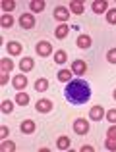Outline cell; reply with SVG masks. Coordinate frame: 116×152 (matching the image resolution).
<instances>
[{
  "instance_id": "1",
  "label": "cell",
  "mask_w": 116,
  "mask_h": 152,
  "mask_svg": "<svg viewBox=\"0 0 116 152\" xmlns=\"http://www.w3.org/2000/svg\"><path fill=\"white\" fill-rule=\"evenodd\" d=\"M64 98L74 106H81L91 98V85L85 79H72L64 89Z\"/></svg>"
},
{
  "instance_id": "2",
  "label": "cell",
  "mask_w": 116,
  "mask_h": 152,
  "mask_svg": "<svg viewBox=\"0 0 116 152\" xmlns=\"http://www.w3.org/2000/svg\"><path fill=\"white\" fill-rule=\"evenodd\" d=\"M52 15H54V19L60 23H66L68 19H70V8H66V6H56L54 8V12H52Z\"/></svg>"
},
{
  "instance_id": "3",
  "label": "cell",
  "mask_w": 116,
  "mask_h": 152,
  "mask_svg": "<svg viewBox=\"0 0 116 152\" xmlns=\"http://www.w3.org/2000/svg\"><path fill=\"white\" fill-rule=\"evenodd\" d=\"M35 52H37L41 58H47V56L52 54V45L49 41H39L37 46H35Z\"/></svg>"
},
{
  "instance_id": "4",
  "label": "cell",
  "mask_w": 116,
  "mask_h": 152,
  "mask_svg": "<svg viewBox=\"0 0 116 152\" xmlns=\"http://www.w3.org/2000/svg\"><path fill=\"white\" fill-rule=\"evenodd\" d=\"M35 15L31 14V12H25V14L19 15V25H21V29H33L35 27Z\"/></svg>"
},
{
  "instance_id": "5",
  "label": "cell",
  "mask_w": 116,
  "mask_h": 152,
  "mask_svg": "<svg viewBox=\"0 0 116 152\" xmlns=\"http://www.w3.org/2000/svg\"><path fill=\"white\" fill-rule=\"evenodd\" d=\"M74 131L78 135H87V133H89V121L83 119V118H78L74 121Z\"/></svg>"
},
{
  "instance_id": "6",
  "label": "cell",
  "mask_w": 116,
  "mask_h": 152,
  "mask_svg": "<svg viewBox=\"0 0 116 152\" xmlns=\"http://www.w3.org/2000/svg\"><path fill=\"white\" fill-rule=\"evenodd\" d=\"M35 110L41 112V114H49L52 110V102L49 98H41V100H37V104H35Z\"/></svg>"
},
{
  "instance_id": "7",
  "label": "cell",
  "mask_w": 116,
  "mask_h": 152,
  "mask_svg": "<svg viewBox=\"0 0 116 152\" xmlns=\"http://www.w3.org/2000/svg\"><path fill=\"white\" fill-rule=\"evenodd\" d=\"M75 45H78V48L87 50V48H91L93 41H91V37H89V35H79V37L75 39Z\"/></svg>"
},
{
  "instance_id": "8",
  "label": "cell",
  "mask_w": 116,
  "mask_h": 152,
  "mask_svg": "<svg viewBox=\"0 0 116 152\" xmlns=\"http://www.w3.org/2000/svg\"><path fill=\"white\" fill-rule=\"evenodd\" d=\"M85 71H87V64L83 62V60H75V62H72V73L85 75Z\"/></svg>"
},
{
  "instance_id": "9",
  "label": "cell",
  "mask_w": 116,
  "mask_h": 152,
  "mask_svg": "<svg viewBox=\"0 0 116 152\" xmlns=\"http://www.w3.org/2000/svg\"><path fill=\"white\" fill-rule=\"evenodd\" d=\"M83 12H85V4H83L81 0H72V2H70V14L81 15Z\"/></svg>"
},
{
  "instance_id": "10",
  "label": "cell",
  "mask_w": 116,
  "mask_h": 152,
  "mask_svg": "<svg viewBox=\"0 0 116 152\" xmlns=\"http://www.w3.org/2000/svg\"><path fill=\"white\" fill-rule=\"evenodd\" d=\"M89 118L93 119V121H101V119L105 118V108L99 106V104H97V106H93L89 110Z\"/></svg>"
},
{
  "instance_id": "11",
  "label": "cell",
  "mask_w": 116,
  "mask_h": 152,
  "mask_svg": "<svg viewBox=\"0 0 116 152\" xmlns=\"http://www.w3.org/2000/svg\"><path fill=\"white\" fill-rule=\"evenodd\" d=\"M91 10H93L95 14H105V12H109V2H106V0H95V2L91 4Z\"/></svg>"
},
{
  "instance_id": "12",
  "label": "cell",
  "mask_w": 116,
  "mask_h": 152,
  "mask_svg": "<svg viewBox=\"0 0 116 152\" xmlns=\"http://www.w3.org/2000/svg\"><path fill=\"white\" fill-rule=\"evenodd\" d=\"M19 129H21V133H23V135H31V133H35L37 125H35V121H33V119H25V121H21Z\"/></svg>"
},
{
  "instance_id": "13",
  "label": "cell",
  "mask_w": 116,
  "mask_h": 152,
  "mask_svg": "<svg viewBox=\"0 0 116 152\" xmlns=\"http://www.w3.org/2000/svg\"><path fill=\"white\" fill-rule=\"evenodd\" d=\"M12 85H14V87H16L18 91H23V89L27 87V77H25L23 73L16 75V77H14V81H12Z\"/></svg>"
},
{
  "instance_id": "14",
  "label": "cell",
  "mask_w": 116,
  "mask_h": 152,
  "mask_svg": "<svg viewBox=\"0 0 116 152\" xmlns=\"http://www.w3.org/2000/svg\"><path fill=\"white\" fill-rule=\"evenodd\" d=\"M6 50H8V54H12V56H19L21 54V45H19L18 41H10L6 45Z\"/></svg>"
},
{
  "instance_id": "15",
  "label": "cell",
  "mask_w": 116,
  "mask_h": 152,
  "mask_svg": "<svg viewBox=\"0 0 116 152\" xmlns=\"http://www.w3.org/2000/svg\"><path fill=\"white\" fill-rule=\"evenodd\" d=\"M70 146H72V139H70V137L62 135V137L56 139V148H58V150H68Z\"/></svg>"
},
{
  "instance_id": "16",
  "label": "cell",
  "mask_w": 116,
  "mask_h": 152,
  "mask_svg": "<svg viewBox=\"0 0 116 152\" xmlns=\"http://www.w3.org/2000/svg\"><path fill=\"white\" fill-rule=\"evenodd\" d=\"M35 67V62H33V58H23L21 62H19V69H21V73H27V71H31Z\"/></svg>"
},
{
  "instance_id": "17",
  "label": "cell",
  "mask_w": 116,
  "mask_h": 152,
  "mask_svg": "<svg viewBox=\"0 0 116 152\" xmlns=\"http://www.w3.org/2000/svg\"><path fill=\"white\" fill-rule=\"evenodd\" d=\"M68 33H70V27H68L66 23H60L56 29H54V37L56 39H66Z\"/></svg>"
},
{
  "instance_id": "18",
  "label": "cell",
  "mask_w": 116,
  "mask_h": 152,
  "mask_svg": "<svg viewBox=\"0 0 116 152\" xmlns=\"http://www.w3.org/2000/svg\"><path fill=\"white\" fill-rule=\"evenodd\" d=\"M35 91H37V93H45L47 89H49V81H47L45 77H39L37 81H35Z\"/></svg>"
},
{
  "instance_id": "19",
  "label": "cell",
  "mask_w": 116,
  "mask_h": 152,
  "mask_svg": "<svg viewBox=\"0 0 116 152\" xmlns=\"http://www.w3.org/2000/svg\"><path fill=\"white\" fill-rule=\"evenodd\" d=\"M56 77H58V81H62V83H70L72 81V69H60L56 73Z\"/></svg>"
},
{
  "instance_id": "20",
  "label": "cell",
  "mask_w": 116,
  "mask_h": 152,
  "mask_svg": "<svg viewBox=\"0 0 116 152\" xmlns=\"http://www.w3.org/2000/svg\"><path fill=\"white\" fill-rule=\"evenodd\" d=\"M45 0H31L29 2V8H31V12H43L45 10Z\"/></svg>"
},
{
  "instance_id": "21",
  "label": "cell",
  "mask_w": 116,
  "mask_h": 152,
  "mask_svg": "<svg viewBox=\"0 0 116 152\" xmlns=\"http://www.w3.org/2000/svg\"><path fill=\"white\" fill-rule=\"evenodd\" d=\"M0 25H2V29H10V27L14 25V18H12L10 14H4L2 19H0Z\"/></svg>"
},
{
  "instance_id": "22",
  "label": "cell",
  "mask_w": 116,
  "mask_h": 152,
  "mask_svg": "<svg viewBox=\"0 0 116 152\" xmlns=\"http://www.w3.org/2000/svg\"><path fill=\"white\" fill-rule=\"evenodd\" d=\"M66 60H68V54H66L64 50H58V52H54V64L62 66V64H66Z\"/></svg>"
},
{
  "instance_id": "23",
  "label": "cell",
  "mask_w": 116,
  "mask_h": 152,
  "mask_svg": "<svg viewBox=\"0 0 116 152\" xmlns=\"http://www.w3.org/2000/svg\"><path fill=\"white\" fill-rule=\"evenodd\" d=\"M16 102H18L19 106H27V104H29V94L27 93H18L16 94Z\"/></svg>"
},
{
  "instance_id": "24",
  "label": "cell",
  "mask_w": 116,
  "mask_h": 152,
  "mask_svg": "<svg viewBox=\"0 0 116 152\" xmlns=\"http://www.w3.org/2000/svg\"><path fill=\"white\" fill-rule=\"evenodd\" d=\"M2 10L6 12V14H10L12 10H16V2L14 0H2Z\"/></svg>"
},
{
  "instance_id": "25",
  "label": "cell",
  "mask_w": 116,
  "mask_h": 152,
  "mask_svg": "<svg viewBox=\"0 0 116 152\" xmlns=\"http://www.w3.org/2000/svg\"><path fill=\"white\" fill-rule=\"evenodd\" d=\"M0 67H2V71H10L12 67H14V62H12L10 58H2L0 60Z\"/></svg>"
},
{
  "instance_id": "26",
  "label": "cell",
  "mask_w": 116,
  "mask_h": 152,
  "mask_svg": "<svg viewBox=\"0 0 116 152\" xmlns=\"http://www.w3.org/2000/svg\"><path fill=\"white\" fill-rule=\"evenodd\" d=\"M106 21H109L110 25H116V8H109V12H106Z\"/></svg>"
},
{
  "instance_id": "27",
  "label": "cell",
  "mask_w": 116,
  "mask_h": 152,
  "mask_svg": "<svg viewBox=\"0 0 116 152\" xmlns=\"http://www.w3.org/2000/svg\"><path fill=\"white\" fill-rule=\"evenodd\" d=\"M105 148H106V150L116 152V139H114V137H106V141H105Z\"/></svg>"
},
{
  "instance_id": "28",
  "label": "cell",
  "mask_w": 116,
  "mask_h": 152,
  "mask_svg": "<svg viewBox=\"0 0 116 152\" xmlns=\"http://www.w3.org/2000/svg\"><path fill=\"white\" fill-rule=\"evenodd\" d=\"M0 106H2V112H4V114H10V112L14 110V102H10V100H4Z\"/></svg>"
},
{
  "instance_id": "29",
  "label": "cell",
  "mask_w": 116,
  "mask_h": 152,
  "mask_svg": "<svg viewBox=\"0 0 116 152\" xmlns=\"http://www.w3.org/2000/svg\"><path fill=\"white\" fill-rule=\"evenodd\" d=\"M106 62L116 64V48H110L109 52H106Z\"/></svg>"
},
{
  "instance_id": "30",
  "label": "cell",
  "mask_w": 116,
  "mask_h": 152,
  "mask_svg": "<svg viewBox=\"0 0 116 152\" xmlns=\"http://www.w3.org/2000/svg\"><path fill=\"white\" fill-rule=\"evenodd\" d=\"M0 148H2V150H16V145L12 141H6V139H4V142H2Z\"/></svg>"
},
{
  "instance_id": "31",
  "label": "cell",
  "mask_w": 116,
  "mask_h": 152,
  "mask_svg": "<svg viewBox=\"0 0 116 152\" xmlns=\"http://www.w3.org/2000/svg\"><path fill=\"white\" fill-rule=\"evenodd\" d=\"M106 119H109L110 123H116V108H112V110L106 112Z\"/></svg>"
},
{
  "instance_id": "32",
  "label": "cell",
  "mask_w": 116,
  "mask_h": 152,
  "mask_svg": "<svg viewBox=\"0 0 116 152\" xmlns=\"http://www.w3.org/2000/svg\"><path fill=\"white\" fill-rule=\"evenodd\" d=\"M106 137H114V139H116V123L109 127V131H106Z\"/></svg>"
},
{
  "instance_id": "33",
  "label": "cell",
  "mask_w": 116,
  "mask_h": 152,
  "mask_svg": "<svg viewBox=\"0 0 116 152\" xmlns=\"http://www.w3.org/2000/svg\"><path fill=\"white\" fill-rule=\"evenodd\" d=\"M8 135H10V131H8V127H6V125H2V129H0V137H2V139H6Z\"/></svg>"
},
{
  "instance_id": "34",
  "label": "cell",
  "mask_w": 116,
  "mask_h": 152,
  "mask_svg": "<svg viewBox=\"0 0 116 152\" xmlns=\"http://www.w3.org/2000/svg\"><path fill=\"white\" fill-rule=\"evenodd\" d=\"M8 73H10V71H2V77H0V83H2V85L8 83Z\"/></svg>"
},
{
  "instance_id": "35",
  "label": "cell",
  "mask_w": 116,
  "mask_h": 152,
  "mask_svg": "<svg viewBox=\"0 0 116 152\" xmlns=\"http://www.w3.org/2000/svg\"><path fill=\"white\" fill-rule=\"evenodd\" d=\"M79 150H81V152H93L95 148H93V146H91V145H83V146H81V148H79Z\"/></svg>"
},
{
  "instance_id": "36",
  "label": "cell",
  "mask_w": 116,
  "mask_h": 152,
  "mask_svg": "<svg viewBox=\"0 0 116 152\" xmlns=\"http://www.w3.org/2000/svg\"><path fill=\"white\" fill-rule=\"evenodd\" d=\"M112 96H114V100H116V89H114V93H112Z\"/></svg>"
}]
</instances>
